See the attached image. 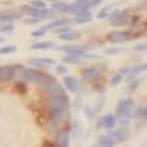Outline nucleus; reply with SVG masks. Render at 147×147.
I'll list each match as a JSON object with an SVG mask.
<instances>
[{"mask_svg":"<svg viewBox=\"0 0 147 147\" xmlns=\"http://www.w3.org/2000/svg\"><path fill=\"white\" fill-rule=\"evenodd\" d=\"M48 108L54 117H60L63 115V112H67L69 109V98L58 83H55L51 88V98L48 99Z\"/></svg>","mask_w":147,"mask_h":147,"instance_id":"f257e3e1","label":"nucleus"},{"mask_svg":"<svg viewBox=\"0 0 147 147\" xmlns=\"http://www.w3.org/2000/svg\"><path fill=\"white\" fill-rule=\"evenodd\" d=\"M134 112V100L131 98H122L117 105V118L127 122Z\"/></svg>","mask_w":147,"mask_h":147,"instance_id":"f03ea898","label":"nucleus"},{"mask_svg":"<svg viewBox=\"0 0 147 147\" xmlns=\"http://www.w3.org/2000/svg\"><path fill=\"white\" fill-rule=\"evenodd\" d=\"M55 83L57 82H55V79L51 74L41 71L39 76H38V79H36V82H35V85H38V88L42 89V90H51V88L55 85Z\"/></svg>","mask_w":147,"mask_h":147,"instance_id":"7ed1b4c3","label":"nucleus"},{"mask_svg":"<svg viewBox=\"0 0 147 147\" xmlns=\"http://www.w3.org/2000/svg\"><path fill=\"white\" fill-rule=\"evenodd\" d=\"M58 50L66 53L67 55H85V51L88 50V47H83V45H64V47H60Z\"/></svg>","mask_w":147,"mask_h":147,"instance_id":"20e7f679","label":"nucleus"},{"mask_svg":"<svg viewBox=\"0 0 147 147\" xmlns=\"http://www.w3.org/2000/svg\"><path fill=\"white\" fill-rule=\"evenodd\" d=\"M83 79L88 80V82H96L102 77V71L98 67H88L83 70Z\"/></svg>","mask_w":147,"mask_h":147,"instance_id":"39448f33","label":"nucleus"},{"mask_svg":"<svg viewBox=\"0 0 147 147\" xmlns=\"http://www.w3.org/2000/svg\"><path fill=\"white\" fill-rule=\"evenodd\" d=\"M108 39L112 42H125V41H130V34L125 31H112L108 35Z\"/></svg>","mask_w":147,"mask_h":147,"instance_id":"423d86ee","label":"nucleus"},{"mask_svg":"<svg viewBox=\"0 0 147 147\" xmlns=\"http://www.w3.org/2000/svg\"><path fill=\"white\" fill-rule=\"evenodd\" d=\"M15 77V66H0V82H9Z\"/></svg>","mask_w":147,"mask_h":147,"instance_id":"0eeeda50","label":"nucleus"},{"mask_svg":"<svg viewBox=\"0 0 147 147\" xmlns=\"http://www.w3.org/2000/svg\"><path fill=\"white\" fill-rule=\"evenodd\" d=\"M39 70H35V69H24L22 73H20V77H22L25 82H29V83H35L38 76H39Z\"/></svg>","mask_w":147,"mask_h":147,"instance_id":"6e6552de","label":"nucleus"},{"mask_svg":"<svg viewBox=\"0 0 147 147\" xmlns=\"http://www.w3.org/2000/svg\"><path fill=\"white\" fill-rule=\"evenodd\" d=\"M92 12L89 9H83L80 12L76 13L74 19H73V22H77V24H85V22H89V20H92Z\"/></svg>","mask_w":147,"mask_h":147,"instance_id":"1a4fd4ad","label":"nucleus"},{"mask_svg":"<svg viewBox=\"0 0 147 147\" xmlns=\"http://www.w3.org/2000/svg\"><path fill=\"white\" fill-rule=\"evenodd\" d=\"M63 83H64V86L70 90V92H73V93H76V92H79V82H77V79L74 77V76H66L64 79H63Z\"/></svg>","mask_w":147,"mask_h":147,"instance_id":"9d476101","label":"nucleus"},{"mask_svg":"<svg viewBox=\"0 0 147 147\" xmlns=\"http://www.w3.org/2000/svg\"><path fill=\"white\" fill-rule=\"evenodd\" d=\"M28 63L31 66H35V67H50L54 64V60L53 58H29Z\"/></svg>","mask_w":147,"mask_h":147,"instance_id":"9b49d317","label":"nucleus"},{"mask_svg":"<svg viewBox=\"0 0 147 147\" xmlns=\"http://www.w3.org/2000/svg\"><path fill=\"white\" fill-rule=\"evenodd\" d=\"M128 18H130V15H128V10H119V13L115 16V19L112 20V25H115V26H119V25H125L127 24V20H128Z\"/></svg>","mask_w":147,"mask_h":147,"instance_id":"f8f14e48","label":"nucleus"},{"mask_svg":"<svg viewBox=\"0 0 147 147\" xmlns=\"http://www.w3.org/2000/svg\"><path fill=\"white\" fill-rule=\"evenodd\" d=\"M117 115H114V114H108V115H105L103 118H102V127H105V128H114L115 127V124H117Z\"/></svg>","mask_w":147,"mask_h":147,"instance_id":"ddd939ff","label":"nucleus"},{"mask_svg":"<svg viewBox=\"0 0 147 147\" xmlns=\"http://www.w3.org/2000/svg\"><path fill=\"white\" fill-rule=\"evenodd\" d=\"M130 137V130L128 128H119L117 131H112V138L118 141H124Z\"/></svg>","mask_w":147,"mask_h":147,"instance_id":"4468645a","label":"nucleus"},{"mask_svg":"<svg viewBox=\"0 0 147 147\" xmlns=\"http://www.w3.org/2000/svg\"><path fill=\"white\" fill-rule=\"evenodd\" d=\"M70 24H73V20H71V19H58V20H54V22L48 24V25L45 26V29L48 31V29H54V28H58V26L70 25Z\"/></svg>","mask_w":147,"mask_h":147,"instance_id":"2eb2a0df","label":"nucleus"},{"mask_svg":"<svg viewBox=\"0 0 147 147\" xmlns=\"http://www.w3.org/2000/svg\"><path fill=\"white\" fill-rule=\"evenodd\" d=\"M144 71H147V63H141V64L131 67L128 73H130V77H134V76H138L140 73H144Z\"/></svg>","mask_w":147,"mask_h":147,"instance_id":"dca6fc26","label":"nucleus"},{"mask_svg":"<svg viewBox=\"0 0 147 147\" xmlns=\"http://www.w3.org/2000/svg\"><path fill=\"white\" fill-rule=\"evenodd\" d=\"M20 15L18 12H5V13H0V20L3 22H12L15 19H19Z\"/></svg>","mask_w":147,"mask_h":147,"instance_id":"f3484780","label":"nucleus"},{"mask_svg":"<svg viewBox=\"0 0 147 147\" xmlns=\"http://www.w3.org/2000/svg\"><path fill=\"white\" fill-rule=\"evenodd\" d=\"M80 36V32L79 31H69L66 34H60V39H64V41H74Z\"/></svg>","mask_w":147,"mask_h":147,"instance_id":"a211bd4d","label":"nucleus"},{"mask_svg":"<svg viewBox=\"0 0 147 147\" xmlns=\"http://www.w3.org/2000/svg\"><path fill=\"white\" fill-rule=\"evenodd\" d=\"M55 144H57V146H69V134H67L66 131H61V133L57 136Z\"/></svg>","mask_w":147,"mask_h":147,"instance_id":"6ab92c4d","label":"nucleus"},{"mask_svg":"<svg viewBox=\"0 0 147 147\" xmlns=\"http://www.w3.org/2000/svg\"><path fill=\"white\" fill-rule=\"evenodd\" d=\"M99 146H103V147H109V146H114L115 144V140L109 136H102L99 137V141H98Z\"/></svg>","mask_w":147,"mask_h":147,"instance_id":"aec40b11","label":"nucleus"},{"mask_svg":"<svg viewBox=\"0 0 147 147\" xmlns=\"http://www.w3.org/2000/svg\"><path fill=\"white\" fill-rule=\"evenodd\" d=\"M54 47H55L54 42H36V44L31 45L32 50H48V48H54Z\"/></svg>","mask_w":147,"mask_h":147,"instance_id":"412c9836","label":"nucleus"},{"mask_svg":"<svg viewBox=\"0 0 147 147\" xmlns=\"http://www.w3.org/2000/svg\"><path fill=\"white\" fill-rule=\"evenodd\" d=\"M16 47L15 45H5V47H2L0 48V55H6V54H13V53H16Z\"/></svg>","mask_w":147,"mask_h":147,"instance_id":"4be33fe9","label":"nucleus"},{"mask_svg":"<svg viewBox=\"0 0 147 147\" xmlns=\"http://www.w3.org/2000/svg\"><path fill=\"white\" fill-rule=\"evenodd\" d=\"M53 9L55 10V12H63V10H67V3H64V2H57V3H53Z\"/></svg>","mask_w":147,"mask_h":147,"instance_id":"5701e85b","label":"nucleus"},{"mask_svg":"<svg viewBox=\"0 0 147 147\" xmlns=\"http://www.w3.org/2000/svg\"><path fill=\"white\" fill-rule=\"evenodd\" d=\"M63 61L70 63V64H79L80 63V55H67V57H64Z\"/></svg>","mask_w":147,"mask_h":147,"instance_id":"b1692460","label":"nucleus"},{"mask_svg":"<svg viewBox=\"0 0 147 147\" xmlns=\"http://www.w3.org/2000/svg\"><path fill=\"white\" fill-rule=\"evenodd\" d=\"M121 80H122V74L121 73H117L115 76H112V79H111V86L112 88H115V86H118L119 85V83H121Z\"/></svg>","mask_w":147,"mask_h":147,"instance_id":"393cba45","label":"nucleus"},{"mask_svg":"<svg viewBox=\"0 0 147 147\" xmlns=\"http://www.w3.org/2000/svg\"><path fill=\"white\" fill-rule=\"evenodd\" d=\"M103 53L107 54V55H118V54L124 53V50L122 48H107Z\"/></svg>","mask_w":147,"mask_h":147,"instance_id":"a878e982","label":"nucleus"},{"mask_svg":"<svg viewBox=\"0 0 147 147\" xmlns=\"http://www.w3.org/2000/svg\"><path fill=\"white\" fill-rule=\"evenodd\" d=\"M111 7H112V6H107V7H103V9L98 13V18H99V19H105V18H108V16H109V12H111Z\"/></svg>","mask_w":147,"mask_h":147,"instance_id":"bb28decb","label":"nucleus"},{"mask_svg":"<svg viewBox=\"0 0 147 147\" xmlns=\"http://www.w3.org/2000/svg\"><path fill=\"white\" fill-rule=\"evenodd\" d=\"M31 6H34L36 9H44V7H47V3L44 2V0H32Z\"/></svg>","mask_w":147,"mask_h":147,"instance_id":"cd10ccee","label":"nucleus"},{"mask_svg":"<svg viewBox=\"0 0 147 147\" xmlns=\"http://www.w3.org/2000/svg\"><path fill=\"white\" fill-rule=\"evenodd\" d=\"M137 114L141 118H147V105H141V107L138 108V111H137Z\"/></svg>","mask_w":147,"mask_h":147,"instance_id":"c85d7f7f","label":"nucleus"},{"mask_svg":"<svg viewBox=\"0 0 147 147\" xmlns=\"http://www.w3.org/2000/svg\"><path fill=\"white\" fill-rule=\"evenodd\" d=\"M100 3V0H88L85 3V9H90V7H95Z\"/></svg>","mask_w":147,"mask_h":147,"instance_id":"c756f323","label":"nucleus"},{"mask_svg":"<svg viewBox=\"0 0 147 147\" xmlns=\"http://www.w3.org/2000/svg\"><path fill=\"white\" fill-rule=\"evenodd\" d=\"M69 31H70V26H69V25L58 26V28L55 29V32H57V34H66V32H69Z\"/></svg>","mask_w":147,"mask_h":147,"instance_id":"7c9ffc66","label":"nucleus"},{"mask_svg":"<svg viewBox=\"0 0 147 147\" xmlns=\"http://www.w3.org/2000/svg\"><path fill=\"white\" fill-rule=\"evenodd\" d=\"M45 32H47V29H45V28H42V29H36V31H34V32H32V36H44V35H45Z\"/></svg>","mask_w":147,"mask_h":147,"instance_id":"2f4dec72","label":"nucleus"},{"mask_svg":"<svg viewBox=\"0 0 147 147\" xmlns=\"http://www.w3.org/2000/svg\"><path fill=\"white\" fill-rule=\"evenodd\" d=\"M147 50V42H143V44H137L136 47H134V51H146Z\"/></svg>","mask_w":147,"mask_h":147,"instance_id":"473e14b6","label":"nucleus"},{"mask_svg":"<svg viewBox=\"0 0 147 147\" xmlns=\"http://www.w3.org/2000/svg\"><path fill=\"white\" fill-rule=\"evenodd\" d=\"M12 31H13L12 25H2L0 26V32H12Z\"/></svg>","mask_w":147,"mask_h":147,"instance_id":"72a5a7b5","label":"nucleus"},{"mask_svg":"<svg viewBox=\"0 0 147 147\" xmlns=\"http://www.w3.org/2000/svg\"><path fill=\"white\" fill-rule=\"evenodd\" d=\"M57 73L66 74V73H67V67H66V66H57Z\"/></svg>","mask_w":147,"mask_h":147,"instance_id":"f704fd0d","label":"nucleus"},{"mask_svg":"<svg viewBox=\"0 0 147 147\" xmlns=\"http://www.w3.org/2000/svg\"><path fill=\"white\" fill-rule=\"evenodd\" d=\"M39 20H41L39 18H34V19H26V20H25V24H38Z\"/></svg>","mask_w":147,"mask_h":147,"instance_id":"c9c22d12","label":"nucleus"},{"mask_svg":"<svg viewBox=\"0 0 147 147\" xmlns=\"http://www.w3.org/2000/svg\"><path fill=\"white\" fill-rule=\"evenodd\" d=\"M5 39H6V38H3V36H0V42H5Z\"/></svg>","mask_w":147,"mask_h":147,"instance_id":"e433bc0d","label":"nucleus"},{"mask_svg":"<svg viewBox=\"0 0 147 147\" xmlns=\"http://www.w3.org/2000/svg\"><path fill=\"white\" fill-rule=\"evenodd\" d=\"M146 26H147V24H146Z\"/></svg>","mask_w":147,"mask_h":147,"instance_id":"4c0bfd02","label":"nucleus"}]
</instances>
